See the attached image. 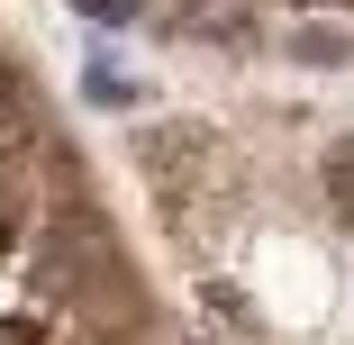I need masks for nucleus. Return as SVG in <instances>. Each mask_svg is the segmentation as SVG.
Returning <instances> with one entry per match:
<instances>
[{"label":"nucleus","mask_w":354,"mask_h":345,"mask_svg":"<svg viewBox=\"0 0 354 345\" xmlns=\"http://www.w3.org/2000/svg\"><path fill=\"white\" fill-rule=\"evenodd\" d=\"M300 55H309V64H336L345 37H336V28H300Z\"/></svg>","instance_id":"f257e3e1"},{"label":"nucleus","mask_w":354,"mask_h":345,"mask_svg":"<svg viewBox=\"0 0 354 345\" xmlns=\"http://www.w3.org/2000/svg\"><path fill=\"white\" fill-rule=\"evenodd\" d=\"M73 10H82L91 28H118V19H136V0H73Z\"/></svg>","instance_id":"f03ea898"},{"label":"nucleus","mask_w":354,"mask_h":345,"mask_svg":"<svg viewBox=\"0 0 354 345\" xmlns=\"http://www.w3.org/2000/svg\"><path fill=\"white\" fill-rule=\"evenodd\" d=\"M327 191H336V200H354V146H336V155H327Z\"/></svg>","instance_id":"7ed1b4c3"},{"label":"nucleus","mask_w":354,"mask_h":345,"mask_svg":"<svg viewBox=\"0 0 354 345\" xmlns=\"http://www.w3.org/2000/svg\"><path fill=\"white\" fill-rule=\"evenodd\" d=\"M0 345H37V327H28V318H10V327H0Z\"/></svg>","instance_id":"20e7f679"}]
</instances>
